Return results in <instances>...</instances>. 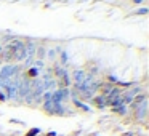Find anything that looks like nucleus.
<instances>
[{
	"label": "nucleus",
	"mask_w": 149,
	"mask_h": 136,
	"mask_svg": "<svg viewBox=\"0 0 149 136\" xmlns=\"http://www.w3.org/2000/svg\"><path fill=\"white\" fill-rule=\"evenodd\" d=\"M88 104H90L91 109H98V110L107 109V107H106V101H104V96H103V94H100V93L95 94V96L88 101Z\"/></svg>",
	"instance_id": "obj_1"
},
{
	"label": "nucleus",
	"mask_w": 149,
	"mask_h": 136,
	"mask_svg": "<svg viewBox=\"0 0 149 136\" xmlns=\"http://www.w3.org/2000/svg\"><path fill=\"white\" fill-rule=\"evenodd\" d=\"M111 112H112V114H117V115H120V117L130 115L128 106H125V104H122V106H117V107H112V109H111Z\"/></svg>",
	"instance_id": "obj_2"
},
{
	"label": "nucleus",
	"mask_w": 149,
	"mask_h": 136,
	"mask_svg": "<svg viewBox=\"0 0 149 136\" xmlns=\"http://www.w3.org/2000/svg\"><path fill=\"white\" fill-rule=\"evenodd\" d=\"M45 56H47V46H45V45H37V50H36V59L45 61Z\"/></svg>",
	"instance_id": "obj_3"
},
{
	"label": "nucleus",
	"mask_w": 149,
	"mask_h": 136,
	"mask_svg": "<svg viewBox=\"0 0 149 136\" xmlns=\"http://www.w3.org/2000/svg\"><path fill=\"white\" fill-rule=\"evenodd\" d=\"M148 15V7H141V8H135L133 11H130L128 16H146Z\"/></svg>",
	"instance_id": "obj_4"
},
{
	"label": "nucleus",
	"mask_w": 149,
	"mask_h": 136,
	"mask_svg": "<svg viewBox=\"0 0 149 136\" xmlns=\"http://www.w3.org/2000/svg\"><path fill=\"white\" fill-rule=\"evenodd\" d=\"M56 58H58V53H56L55 48H47V56L45 59H48L50 62H56Z\"/></svg>",
	"instance_id": "obj_5"
},
{
	"label": "nucleus",
	"mask_w": 149,
	"mask_h": 136,
	"mask_svg": "<svg viewBox=\"0 0 149 136\" xmlns=\"http://www.w3.org/2000/svg\"><path fill=\"white\" fill-rule=\"evenodd\" d=\"M104 83H109V85H117V82H119V77L117 75H111V74H106L103 78Z\"/></svg>",
	"instance_id": "obj_6"
},
{
	"label": "nucleus",
	"mask_w": 149,
	"mask_h": 136,
	"mask_svg": "<svg viewBox=\"0 0 149 136\" xmlns=\"http://www.w3.org/2000/svg\"><path fill=\"white\" fill-rule=\"evenodd\" d=\"M39 135H42V130L40 128H31L29 131L26 133V136H39Z\"/></svg>",
	"instance_id": "obj_7"
},
{
	"label": "nucleus",
	"mask_w": 149,
	"mask_h": 136,
	"mask_svg": "<svg viewBox=\"0 0 149 136\" xmlns=\"http://www.w3.org/2000/svg\"><path fill=\"white\" fill-rule=\"evenodd\" d=\"M128 2H130V5H132V7H136V8L141 7V5L144 7V3H146V0H128Z\"/></svg>",
	"instance_id": "obj_8"
},
{
	"label": "nucleus",
	"mask_w": 149,
	"mask_h": 136,
	"mask_svg": "<svg viewBox=\"0 0 149 136\" xmlns=\"http://www.w3.org/2000/svg\"><path fill=\"white\" fill-rule=\"evenodd\" d=\"M0 103H7V96L3 91H0Z\"/></svg>",
	"instance_id": "obj_9"
},
{
	"label": "nucleus",
	"mask_w": 149,
	"mask_h": 136,
	"mask_svg": "<svg viewBox=\"0 0 149 136\" xmlns=\"http://www.w3.org/2000/svg\"><path fill=\"white\" fill-rule=\"evenodd\" d=\"M45 136H58V133H56V131H48Z\"/></svg>",
	"instance_id": "obj_10"
},
{
	"label": "nucleus",
	"mask_w": 149,
	"mask_h": 136,
	"mask_svg": "<svg viewBox=\"0 0 149 136\" xmlns=\"http://www.w3.org/2000/svg\"><path fill=\"white\" fill-rule=\"evenodd\" d=\"M135 135V131H128V133H125V135H122V136H133Z\"/></svg>",
	"instance_id": "obj_11"
},
{
	"label": "nucleus",
	"mask_w": 149,
	"mask_h": 136,
	"mask_svg": "<svg viewBox=\"0 0 149 136\" xmlns=\"http://www.w3.org/2000/svg\"><path fill=\"white\" fill-rule=\"evenodd\" d=\"M120 2H128V0H120Z\"/></svg>",
	"instance_id": "obj_12"
},
{
	"label": "nucleus",
	"mask_w": 149,
	"mask_h": 136,
	"mask_svg": "<svg viewBox=\"0 0 149 136\" xmlns=\"http://www.w3.org/2000/svg\"><path fill=\"white\" fill-rule=\"evenodd\" d=\"M0 45H2V37H0Z\"/></svg>",
	"instance_id": "obj_13"
}]
</instances>
